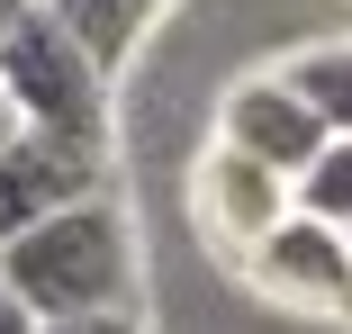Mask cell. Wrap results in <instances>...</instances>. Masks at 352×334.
<instances>
[{
	"label": "cell",
	"instance_id": "277c9868",
	"mask_svg": "<svg viewBox=\"0 0 352 334\" xmlns=\"http://www.w3.org/2000/svg\"><path fill=\"white\" fill-rule=\"evenodd\" d=\"M217 145L244 154V163H262V172H280V181L298 190V172L334 145V126L298 100L289 73H244V82L226 91V109H217Z\"/></svg>",
	"mask_w": 352,
	"mask_h": 334
},
{
	"label": "cell",
	"instance_id": "8fae6325",
	"mask_svg": "<svg viewBox=\"0 0 352 334\" xmlns=\"http://www.w3.org/2000/svg\"><path fill=\"white\" fill-rule=\"evenodd\" d=\"M45 334H135V316H82V325H45Z\"/></svg>",
	"mask_w": 352,
	"mask_h": 334
},
{
	"label": "cell",
	"instance_id": "ba28073f",
	"mask_svg": "<svg viewBox=\"0 0 352 334\" xmlns=\"http://www.w3.org/2000/svg\"><path fill=\"white\" fill-rule=\"evenodd\" d=\"M280 73L298 82V100L334 126V136H352V45H307V54H289Z\"/></svg>",
	"mask_w": 352,
	"mask_h": 334
},
{
	"label": "cell",
	"instance_id": "4fadbf2b",
	"mask_svg": "<svg viewBox=\"0 0 352 334\" xmlns=\"http://www.w3.org/2000/svg\"><path fill=\"white\" fill-rule=\"evenodd\" d=\"M28 10H36V0H0V45H10V27H19Z\"/></svg>",
	"mask_w": 352,
	"mask_h": 334
},
{
	"label": "cell",
	"instance_id": "3957f363",
	"mask_svg": "<svg viewBox=\"0 0 352 334\" xmlns=\"http://www.w3.org/2000/svg\"><path fill=\"white\" fill-rule=\"evenodd\" d=\"M118 190V145H73V136H28L0 154V244L36 235L45 217H73Z\"/></svg>",
	"mask_w": 352,
	"mask_h": 334
},
{
	"label": "cell",
	"instance_id": "7a4b0ae2",
	"mask_svg": "<svg viewBox=\"0 0 352 334\" xmlns=\"http://www.w3.org/2000/svg\"><path fill=\"white\" fill-rule=\"evenodd\" d=\"M0 100L19 109V126L36 136H73V145H118V109H109V73L82 54V36L63 27L45 0L10 27L0 45Z\"/></svg>",
	"mask_w": 352,
	"mask_h": 334
},
{
	"label": "cell",
	"instance_id": "30bf717a",
	"mask_svg": "<svg viewBox=\"0 0 352 334\" xmlns=\"http://www.w3.org/2000/svg\"><path fill=\"white\" fill-rule=\"evenodd\" d=\"M0 334H45V325L19 307V289H10V280H0Z\"/></svg>",
	"mask_w": 352,
	"mask_h": 334
},
{
	"label": "cell",
	"instance_id": "6da1fadb",
	"mask_svg": "<svg viewBox=\"0 0 352 334\" xmlns=\"http://www.w3.org/2000/svg\"><path fill=\"white\" fill-rule=\"evenodd\" d=\"M0 280L19 289L36 325H82V316H135V226L126 199H91L73 217H45L36 235L0 244Z\"/></svg>",
	"mask_w": 352,
	"mask_h": 334
},
{
	"label": "cell",
	"instance_id": "52a82bcc",
	"mask_svg": "<svg viewBox=\"0 0 352 334\" xmlns=\"http://www.w3.org/2000/svg\"><path fill=\"white\" fill-rule=\"evenodd\" d=\"M45 10L73 27V36H82V54L118 82V73H126V54L145 45V27L163 19V0H45Z\"/></svg>",
	"mask_w": 352,
	"mask_h": 334
},
{
	"label": "cell",
	"instance_id": "5b68a950",
	"mask_svg": "<svg viewBox=\"0 0 352 334\" xmlns=\"http://www.w3.org/2000/svg\"><path fill=\"white\" fill-rule=\"evenodd\" d=\"M244 280L280 307H325V316H352V235L316 226V217H280L262 235V253L244 262Z\"/></svg>",
	"mask_w": 352,
	"mask_h": 334
},
{
	"label": "cell",
	"instance_id": "7c38bea8",
	"mask_svg": "<svg viewBox=\"0 0 352 334\" xmlns=\"http://www.w3.org/2000/svg\"><path fill=\"white\" fill-rule=\"evenodd\" d=\"M19 136H28V126H19V109H10V100H0V154H10Z\"/></svg>",
	"mask_w": 352,
	"mask_h": 334
},
{
	"label": "cell",
	"instance_id": "8992f818",
	"mask_svg": "<svg viewBox=\"0 0 352 334\" xmlns=\"http://www.w3.org/2000/svg\"><path fill=\"white\" fill-rule=\"evenodd\" d=\"M298 208V190L280 181V172H262V163H244V154H208L199 163V181H190V217H199V235L217 244L226 262H253L262 253V235Z\"/></svg>",
	"mask_w": 352,
	"mask_h": 334
},
{
	"label": "cell",
	"instance_id": "9c48e42d",
	"mask_svg": "<svg viewBox=\"0 0 352 334\" xmlns=\"http://www.w3.org/2000/svg\"><path fill=\"white\" fill-rule=\"evenodd\" d=\"M298 217H316V226L352 235V136H334V145L298 172Z\"/></svg>",
	"mask_w": 352,
	"mask_h": 334
}]
</instances>
